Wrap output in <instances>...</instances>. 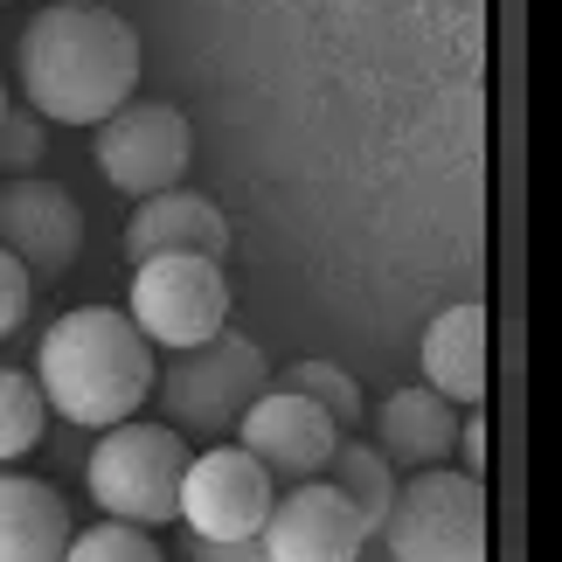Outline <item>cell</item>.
I'll return each instance as SVG.
<instances>
[{"label": "cell", "mask_w": 562, "mask_h": 562, "mask_svg": "<svg viewBox=\"0 0 562 562\" xmlns=\"http://www.w3.org/2000/svg\"><path fill=\"white\" fill-rule=\"evenodd\" d=\"M21 98L49 125H104L139 91V35L112 8L56 0L21 29Z\"/></svg>", "instance_id": "obj_1"}, {"label": "cell", "mask_w": 562, "mask_h": 562, "mask_svg": "<svg viewBox=\"0 0 562 562\" xmlns=\"http://www.w3.org/2000/svg\"><path fill=\"white\" fill-rule=\"evenodd\" d=\"M154 348L119 306H77L42 334L35 355V389L56 417L83 430H112L139 417V403L154 396Z\"/></svg>", "instance_id": "obj_2"}, {"label": "cell", "mask_w": 562, "mask_h": 562, "mask_svg": "<svg viewBox=\"0 0 562 562\" xmlns=\"http://www.w3.org/2000/svg\"><path fill=\"white\" fill-rule=\"evenodd\" d=\"M160 382V417L167 430H181V438H209V445H223L236 438V417L271 389V361L257 340L244 334H215L202 340V348H181L167 369H154Z\"/></svg>", "instance_id": "obj_3"}, {"label": "cell", "mask_w": 562, "mask_h": 562, "mask_svg": "<svg viewBox=\"0 0 562 562\" xmlns=\"http://www.w3.org/2000/svg\"><path fill=\"white\" fill-rule=\"evenodd\" d=\"M181 472H188V438L167 424H139L125 417L112 430H98L83 486L104 507V521H133V528H167L181 501Z\"/></svg>", "instance_id": "obj_4"}, {"label": "cell", "mask_w": 562, "mask_h": 562, "mask_svg": "<svg viewBox=\"0 0 562 562\" xmlns=\"http://www.w3.org/2000/svg\"><path fill=\"white\" fill-rule=\"evenodd\" d=\"M396 562H486V493L451 465H424L396 486L382 535Z\"/></svg>", "instance_id": "obj_5"}, {"label": "cell", "mask_w": 562, "mask_h": 562, "mask_svg": "<svg viewBox=\"0 0 562 562\" xmlns=\"http://www.w3.org/2000/svg\"><path fill=\"white\" fill-rule=\"evenodd\" d=\"M125 319L146 334V348H202L229 327V278L215 257H146L133 265V299H125Z\"/></svg>", "instance_id": "obj_6"}, {"label": "cell", "mask_w": 562, "mask_h": 562, "mask_svg": "<svg viewBox=\"0 0 562 562\" xmlns=\"http://www.w3.org/2000/svg\"><path fill=\"white\" fill-rule=\"evenodd\" d=\"M188 160H194V133L175 104H160V98H125L98 125V175L119 194H133V202H146L160 188H181Z\"/></svg>", "instance_id": "obj_7"}, {"label": "cell", "mask_w": 562, "mask_h": 562, "mask_svg": "<svg viewBox=\"0 0 562 562\" xmlns=\"http://www.w3.org/2000/svg\"><path fill=\"white\" fill-rule=\"evenodd\" d=\"M278 501L271 472L250 459L244 445H215V451H188V472H181V501H175V521L188 535H215V542H250L265 528V514Z\"/></svg>", "instance_id": "obj_8"}, {"label": "cell", "mask_w": 562, "mask_h": 562, "mask_svg": "<svg viewBox=\"0 0 562 562\" xmlns=\"http://www.w3.org/2000/svg\"><path fill=\"white\" fill-rule=\"evenodd\" d=\"M257 542H265V562H361L369 528H361V514L348 507L340 486L299 480V486H285L271 501Z\"/></svg>", "instance_id": "obj_9"}, {"label": "cell", "mask_w": 562, "mask_h": 562, "mask_svg": "<svg viewBox=\"0 0 562 562\" xmlns=\"http://www.w3.org/2000/svg\"><path fill=\"white\" fill-rule=\"evenodd\" d=\"M236 445L250 451L257 465L271 472V486H299V480H319L340 445V430L327 424V409L292 396V389H265L244 417H236Z\"/></svg>", "instance_id": "obj_10"}, {"label": "cell", "mask_w": 562, "mask_h": 562, "mask_svg": "<svg viewBox=\"0 0 562 562\" xmlns=\"http://www.w3.org/2000/svg\"><path fill=\"white\" fill-rule=\"evenodd\" d=\"M0 250L21 271H70L83 250V209L70 202V188L49 175H8L0 181Z\"/></svg>", "instance_id": "obj_11"}, {"label": "cell", "mask_w": 562, "mask_h": 562, "mask_svg": "<svg viewBox=\"0 0 562 562\" xmlns=\"http://www.w3.org/2000/svg\"><path fill=\"white\" fill-rule=\"evenodd\" d=\"M215 257L223 265L229 257V223H223V209L209 202V194H194V188H160V194H146V202L133 209V223H125V257L133 265H146V257Z\"/></svg>", "instance_id": "obj_12"}, {"label": "cell", "mask_w": 562, "mask_h": 562, "mask_svg": "<svg viewBox=\"0 0 562 562\" xmlns=\"http://www.w3.org/2000/svg\"><path fill=\"white\" fill-rule=\"evenodd\" d=\"M70 535L77 521L49 480L0 472V562H63Z\"/></svg>", "instance_id": "obj_13"}, {"label": "cell", "mask_w": 562, "mask_h": 562, "mask_svg": "<svg viewBox=\"0 0 562 562\" xmlns=\"http://www.w3.org/2000/svg\"><path fill=\"white\" fill-rule=\"evenodd\" d=\"M424 389L445 403L480 409L486 396V313L480 306H445L424 327Z\"/></svg>", "instance_id": "obj_14"}, {"label": "cell", "mask_w": 562, "mask_h": 562, "mask_svg": "<svg viewBox=\"0 0 562 562\" xmlns=\"http://www.w3.org/2000/svg\"><path fill=\"white\" fill-rule=\"evenodd\" d=\"M451 438H459V417H451L445 396H430V389H396V396H382L375 409V451L389 465H445L451 459Z\"/></svg>", "instance_id": "obj_15"}, {"label": "cell", "mask_w": 562, "mask_h": 562, "mask_svg": "<svg viewBox=\"0 0 562 562\" xmlns=\"http://www.w3.org/2000/svg\"><path fill=\"white\" fill-rule=\"evenodd\" d=\"M319 480L348 493V507L361 514V528H369V542H375V535H382V514H389V501H396V465H389L375 445H355V438H340Z\"/></svg>", "instance_id": "obj_16"}, {"label": "cell", "mask_w": 562, "mask_h": 562, "mask_svg": "<svg viewBox=\"0 0 562 562\" xmlns=\"http://www.w3.org/2000/svg\"><path fill=\"white\" fill-rule=\"evenodd\" d=\"M278 389H292V396L319 403L334 430H355L361 417H369V403H361V382H355L348 369H334V361H292V369L278 375Z\"/></svg>", "instance_id": "obj_17"}, {"label": "cell", "mask_w": 562, "mask_h": 562, "mask_svg": "<svg viewBox=\"0 0 562 562\" xmlns=\"http://www.w3.org/2000/svg\"><path fill=\"white\" fill-rule=\"evenodd\" d=\"M42 417H49V403H42L35 375H21V369H0V465H14L21 451H35V438H42Z\"/></svg>", "instance_id": "obj_18"}, {"label": "cell", "mask_w": 562, "mask_h": 562, "mask_svg": "<svg viewBox=\"0 0 562 562\" xmlns=\"http://www.w3.org/2000/svg\"><path fill=\"white\" fill-rule=\"evenodd\" d=\"M63 562H160V542L133 521H98V528L70 535Z\"/></svg>", "instance_id": "obj_19"}, {"label": "cell", "mask_w": 562, "mask_h": 562, "mask_svg": "<svg viewBox=\"0 0 562 562\" xmlns=\"http://www.w3.org/2000/svg\"><path fill=\"white\" fill-rule=\"evenodd\" d=\"M42 119L35 112H8L0 119V175H35L42 167Z\"/></svg>", "instance_id": "obj_20"}, {"label": "cell", "mask_w": 562, "mask_h": 562, "mask_svg": "<svg viewBox=\"0 0 562 562\" xmlns=\"http://www.w3.org/2000/svg\"><path fill=\"white\" fill-rule=\"evenodd\" d=\"M181 562H265V542H215V535H188L181 528Z\"/></svg>", "instance_id": "obj_21"}, {"label": "cell", "mask_w": 562, "mask_h": 562, "mask_svg": "<svg viewBox=\"0 0 562 562\" xmlns=\"http://www.w3.org/2000/svg\"><path fill=\"white\" fill-rule=\"evenodd\" d=\"M21 319H29V271L0 250V334H14Z\"/></svg>", "instance_id": "obj_22"}, {"label": "cell", "mask_w": 562, "mask_h": 562, "mask_svg": "<svg viewBox=\"0 0 562 562\" xmlns=\"http://www.w3.org/2000/svg\"><path fill=\"white\" fill-rule=\"evenodd\" d=\"M451 451L465 459V480H480V472H486V424H480V409H472V417L459 424V438H451Z\"/></svg>", "instance_id": "obj_23"}, {"label": "cell", "mask_w": 562, "mask_h": 562, "mask_svg": "<svg viewBox=\"0 0 562 562\" xmlns=\"http://www.w3.org/2000/svg\"><path fill=\"white\" fill-rule=\"evenodd\" d=\"M0 119H8V83H0Z\"/></svg>", "instance_id": "obj_24"}, {"label": "cell", "mask_w": 562, "mask_h": 562, "mask_svg": "<svg viewBox=\"0 0 562 562\" xmlns=\"http://www.w3.org/2000/svg\"><path fill=\"white\" fill-rule=\"evenodd\" d=\"M0 8H8V0H0Z\"/></svg>", "instance_id": "obj_25"}]
</instances>
